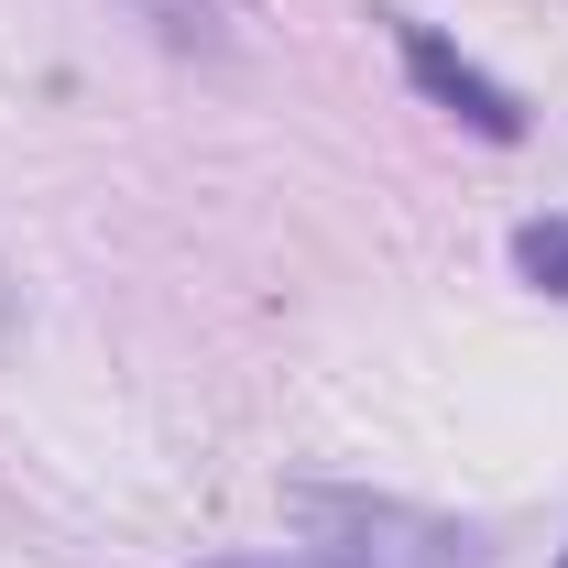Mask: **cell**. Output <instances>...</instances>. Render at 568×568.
I'll return each instance as SVG.
<instances>
[{
    "label": "cell",
    "mask_w": 568,
    "mask_h": 568,
    "mask_svg": "<svg viewBox=\"0 0 568 568\" xmlns=\"http://www.w3.org/2000/svg\"><path fill=\"white\" fill-rule=\"evenodd\" d=\"M121 11H132L164 55H209V67L230 55V22H219V0H121Z\"/></svg>",
    "instance_id": "3"
},
{
    "label": "cell",
    "mask_w": 568,
    "mask_h": 568,
    "mask_svg": "<svg viewBox=\"0 0 568 568\" xmlns=\"http://www.w3.org/2000/svg\"><path fill=\"white\" fill-rule=\"evenodd\" d=\"M295 536L328 568H481V536L394 493H295Z\"/></svg>",
    "instance_id": "1"
},
{
    "label": "cell",
    "mask_w": 568,
    "mask_h": 568,
    "mask_svg": "<svg viewBox=\"0 0 568 568\" xmlns=\"http://www.w3.org/2000/svg\"><path fill=\"white\" fill-rule=\"evenodd\" d=\"M219 568H328V558L306 547V558H219Z\"/></svg>",
    "instance_id": "5"
},
{
    "label": "cell",
    "mask_w": 568,
    "mask_h": 568,
    "mask_svg": "<svg viewBox=\"0 0 568 568\" xmlns=\"http://www.w3.org/2000/svg\"><path fill=\"white\" fill-rule=\"evenodd\" d=\"M0 328H11V263H0Z\"/></svg>",
    "instance_id": "6"
},
{
    "label": "cell",
    "mask_w": 568,
    "mask_h": 568,
    "mask_svg": "<svg viewBox=\"0 0 568 568\" xmlns=\"http://www.w3.org/2000/svg\"><path fill=\"white\" fill-rule=\"evenodd\" d=\"M394 55H405V77H416V88L448 110V121H470L481 142H525V99H514L493 67H470L448 33H426V22H394Z\"/></svg>",
    "instance_id": "2"
},
{
    "label": "cell",
    "mask_w": 568,
    "mask_h": 568,
    "mask_svg": "<svg viewBox=\"0 0 568 568\" xmlns=\"http://www.w3.org/2000/svg\"><path fill=\"white\" fill-rule=\"evenodd\" d=\"M514 263L547 284V295H568V219H525L514 230Z\"/></svg>",
    "instance_id": "4"
}]
</instances>
